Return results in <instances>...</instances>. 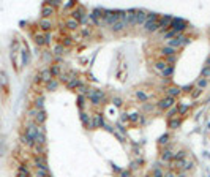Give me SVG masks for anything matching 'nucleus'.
I'll use <instances>...</instances> for the list:
<instances>
[{
  "instance_id": "nucleus-12",
  "label": "nucleus",
  "mask_w": 210,
  "mask_h": 177,
  "mask_svg": "<svg viewBox=\"0 0 210 177\" xmlns=\"http://www.w3.org/2000/svg\"><path fill=\"white\" fill-rule=\"evenodd\" d=\"M17 177H30V172H29V169L25 166H21L17 169Z\"/></svg>"
},
{
  "instance_id": "nucleus-22",
  "label": "nucleus",
  "mask_w": 210,
  "mask_h": 177,
  "mask_svg": "<svg viewBox=\"0 0 210 177\" xmlns=\"http://www.w3.org/2000/svg\"><path fill=\"white\" fill-rule=\"evenodd\" d=\"M163 54H166V55H172L174 54V49L169 48V46H166V48L163 49Z\"/></svg>"
},
{
  "instance_id": "nucleus-19",
  "label": "nucleus",
  "mask_w": 210,
  "mask_h": 177,
  "mask_svg": "<svg viewBox=\"0 0 210 177\" xmlns=\"http://www.w3.org/2000/svg\"><path fill=\"white\" fill-rule=\"evenodd\" d=\"M40 27L43 29V30H49V29H51V22H49V21H46V19H43L40 22Z\"/></svg>"
},
{
  "instance_id": "nucleus-25",
  "label": "nucleus",
  "mask_w": 210,
  "mask_h": 177,
  "mask_svg": "<svg viewBox=\"0 0 210 177\" xmlns=\"http://www.w3.org/2000/svg\"><path fill=\"white\" fill-rule=\"evenodd\" d=\"M163 158H164V160H169V158H174V153H171V152H164V153H163Z\"/></svg>"
},
{
  "instance_id": "nucleus-26",
  "label": "nucleus",
  "mask_w": 210,
  "mask_h": 177,
  "mask_svg": "<svg viewBox=\"0 0 210 177\" xmlns=\"http://www.w3.org/2000/svg\"><path fill=\"white\" fill-rule=\"evenodd\" d=\"M205 85H207V81H205V79H201V81L197 82V87H199V88L205 87Z\"/></svg>"
},
{
  "instance_id": "nucleus-15",
  "label": "nucleus",
  "mask_w": 210,
  "mask_h": 177,
  "mask_svg": "<svg viewBox=\"0 0 210 177\" xmlns=\"http://www.w3.org/2000/svg\"><path fill=\"white\" fill-rule=\"evenodd\" d=\"M166 67H167L166 62H156V63H155V70H156V71H159V73L164 71V70H166Z\"/></svg>"
},
{
  "instance_id": "nucleus-27",
  "label": "nucleus",
  "mask_w": 210,
  "mask_h": 177,
  "mask_svg": "<svg viewBox=\"0 0 210 177\" xmlns=\"http://www.w3.org/2000/svg\"><path fill=\"white\" fill-rule=\"evenodd\" d=\"M58 71H60V67L58 65H55V67H52V75H58Z\"/></svg>"
},
{
  "instance_id": "nucleus-10",
  "label": "nucleus",
  "mask_w": 210,
  "mask_h": 177,
  "mask_svg": "<svg viewBox=\"0 0 210 177\" xmlns=\"http://www.w3.org/2000/svg\"><path fill=\"white\" fill-rule=\"evenodd\" d=\"M35 41H37V44H46L49 41V37L48 35H37V37H35Z\"/></svg>"
},
{
  "instance_id": "nucleus-30",
  "label": "nucleus",
  "mask_w": 210,
  "mask_h": 177,
  "mask_svg": "<svg viewBox=\"0 0 210 177\" xmlns=\"http://www.w3.org/2000/svg\"><path fill=\"white\" fill-rule=\"evenodd\" d=\"M55 85H57V82H54V81H49L48 82V88H54Z\"/></svg>"
},
{
  "instance_id": "nucleus-3",
  "label": "nucleus",
  "mask_w": 210,
  "mask_h": 177,
  "mask_svg": "<svg viewBox=\"0 0 210 177\" xmlns=\"http://www.w3.org/2000/svg\"><path fill=\"white\" fill-rule=\"evenodd\" d=\"M174 103H175V100L172 98V96H166L164 100H161L159 101V108L161 109H167V108H172Z\"/></svg>"
},
{
  "instance_id": "nucleus-38",
  "label": "nucleus",
  "mask_w": 210,
  "mask_h": 177,
  "mask_svg": "<svg viewBox=\"0 0 210 177\" xmlns=\"http://www.w3.org/2000/svg\"><path fill=\"white\" fill-rule=\"evenodd\" d=\"M166 177H174V174H167V176Z\"/></svg>"
},
{
  "instance_id": "nucleus-31",
  "label": "nucleus",
  "mask_w": 210,
  "mask_h": 177,
  "mask_svg": "<svg viewBox=\"0 0 210 177\" xmlns=\"http://www.w3.org/2000/svg\"><path fill=\"white\" fill-rule=\"evenodd\" d=\"M78 90H79V93H85V92H87V88H85V87H82V85H79V87H78Z\"/></svg>"
},
{
  "instance_id": "nucleus-29",
  "label": "nucleus",
  "mask_w": 210,
  "mask_h": 177,
  "mask_svg": "<svg viewBox=\"0 0 210 177\" xmlns=\"http://www.w3.org/2000/svg\"><path fill=\"white\" fill-rule=\"evenodd\" d=\"M76 85H78V81H76V79H73V81L68 82V87H76Z\"/></svg>"
},
{
  "instance_id": "nucleus-9",
  "label": "nucleus",
  "mask_w": 210,
  "mask_h": 177,
  "mask_svg": "<svg viewBox=\"0 0 210 177\" xmlns=\"http://www.w3.org/2000/svg\"><path fill=\"white\" fill-rule=\"evenodd\" d=\"M125 25H126V22H125L123 19H120V21H117V22L114 24V27H112V30H114V32L123 30V29H125Z\"/></svg>"
},
{
  "instance_id": "nucleus-21",
  "label": "nucleus",
  "mask_w": 210,
  "mask_h": 177,
  "mask_svg": "<svg viewBox=\"0 0 210 177\" xmlns=\"http://www.w3.org/2000/svg\"><path fill=\"white\" fill-rule=\"evenodd\" d=\"M146 22H156V14L155 13H150L149 16H147Z\"/></svg>"
},
{
  "instance_id": "nucleus-34",
  "label": "nucleus",
  "mask_w": 210,
  "mask_h": 177,
  "mask_svg": "<svg viewBox=\"0 0 210 177\" xmlns=\"http://www.w3.org/2000/svg\"><path fill=\"white\" fill-rule=\"evenodd\" d=\"M55 54H62V46H57V48H55Z\"/></svg>"
},
{
  "instance_id": "nucleus-35",
  "label": "nucleus",
  "mask_w": 210,
  "mask_h": 177,
  "mask_svg": "<svg viewBox=\"0 0 210 177\" xmlns=\"http://www.w3.org/2000/svg\"><path fill=\"white\" fill-rule=\"evenodd\" d=\"M166 139H167V136H163V138H161V141H159V142H161V144H164V142H166Z\"/></svg>"
},
{
  "instance_id": "nucleus-2",
  "label": "nucleus",
  "mask_w": 210,
  "mask_h": 177,
  "mask_svg": "<svg viewBox=\"0 0 210 177\" xmlns=\"http://www.w3.org/2000/svg\"><path fill=\"white\" fill-rule=\"evenodd\" d=\"M185 43H186L185 37H177V38H172V40L167 41V46L172 48V49H175V48H179V46H182V44H185Z\"/></svg>"
},
{
  "instance_id": "nucleus-13",
  "label": "nucleus",
  "mask_w": 210,
  "mask_h": 177,
  "mask_svg": "<svg viewBox=\"0 0 210 177\" xmlns=\"http://www.w3.org/2000/svg\"><path fill=\"white\" fill-rule=\"evenodd\" d=\"M73 19H74V21H82V22H84L85 16L82 14V10H76L74 13H73Z\"/></svg>"
},
{
  "instance_id": "nucleus-11",
  "label": "nucleus",
  "mask_w": 210,
  "mask_h": 177,
  "mask_svg": "<svg viewBox=\"0 0 210 177\" xmlns=\"http://www.w3.org/2000/svg\"><path fill=\"white\" fill-rule=\"evenodd\" d=\"M41 79H43V81H46V82L51 81V79H52L51 70H43V71H41Z\"/></svg>"
},
{
  "instance_id": "nucleus-33",
  "label": "nucleus",
  "mask_w": 210,
  "mask_h": 177,
  "mask_svg": "<svg viewBox=\"0 0 210 177\" xmlns=\"http://www.w3.org/2000/svg\"><path fill=\"white\" fill-rule=\"evenodd\" d=\"M138 116H139V114H136V112H134V114H131V117H130V119H131V120H138V119H139Z\"/></svg>"
},
{
  "instance_id": "nucleus-16",
  "label": "nucleus",
  "mask_w": 210,
  "mask_h": 177,
  "mask_svg": "<svg viewBox=\"0 0 210 177\" xmlns=\"http://www.w3.org/2000/svg\"><path fill=\"white\" fill-rule=\"evenodd\" d=\"M100 16H101V10H93L92 11V14H90V17H92V21L93 22H98V19H100Z\"/></svg>"
},
{
  "instance_id": "nucleus-7",
  "label": "nucleus",
  "mask_w": 210,
  "mask_h": 177,
  "mask_svg": "<svg viewBox=\"0 0 210 177\" xmlns=\"http://www.w3.org/2000/svg\"><path fill=\"white\" fill-rule=\"evenodd\" d=\"M147 19V13L146 11H136V24H142Z\"/></svg>"
},
{
  "instance_id": "nucleus-28",
  "label": "nucleus",
  "mask_w": 210,
  "mask_h": 177,
  "mask_svg": "<svg viewBox=\"0 0 210 177\" xmlns=\"http://www.w3.org/2000/svg\"><path fill=\"white\" fill-rule=\"evenodd\" d=\"M179 125H180V120H172V122H171V126H172V128H177Z\"/></svg>"
},
{
  "instance_id": "nucleus-5",
  "label": "nucleus",
  "mask_w": 210,
  "mask_h": 177,
  "mask_svg": "<svg viewBox=\"0 0 210 177\" xmlns=\"http://www.w3.org/2000/svg\"><path fill=\"white\" fill-rule=\"evenodd\" d=\"M171 24H172V17H171V16H164V17H161V21L158 22V27L163 30V29H167Z\"/></svg>"
},
{
  "instance_id": "nucleus-23",
  "label": "nucleus",
  "mask_w": 210,
  "mask_h": 177,
  "mask_svg": "<svg viewBox=\"0 0 210 177\" xmlns=\"http://www.w3.org/2000/svg\"><path fill=\"white\" fill-rule=\"evenodd\" d=\"M136 95H138L139 100H142V101H146V100H147V95L144 92H141V90H138V93H136Z\"/></svg>"
},
{
  "instance_id": "nucleus-1",
  "label": "nucleus",
  "mask_w": 210,
  "mask_h": 177,
  "mask_svg": "<svg viewBox=\"0 0 210 177\" xmlns=\"http://www.w3.org/2000/svg\"><path fill=\"white\" fill-rule=\"evenodd\" d=\"M88 96H90L92 103L98 104V103H101V100L104 98V93H103L101 90H92V92L88 93Z\"/></svg>"
},
{
  "instance_id": "nucleus-4",
  "label": "nucleus",
  "mask_w": 210,
  "mask_h": 177,
  "mask_svg": "<svg viewBox=\"0 0 210 177\" xmlns=\"http://www.w3.org/2000/svg\"><path fill=\"white\" fill-rule=\"evenodd\" d=\"M171 27H174V29H172L174 32L183 30V29H185V21H182V19H172V24H171Z\"/></svg>"
},
{
  "instance_id": "nucleus-24",
  "label": "nucleus",
  "mask_w": 210,
  "mask_h": 177,
  "mask_svg": "<svg viewBox=\"0 0 210 177\" xmlns=\"http://www.w3.org/2000/svg\"><path fill=\"white\" fill-rule=\"evenodd\" d=\"M202 78H210V68L209 67H205V68L202 70Z\"/></svg>"
},
{
  "instance_id": "nucleus-17",
  "label": "nucleus",
  "mask_w": 210,
  "mask_h": 177,
  "mask_svg": "<svg viewBox=\"0 0 210 177\" xmlns=\"http://www.w3.org/2000/svg\"><path fill=\"white\" fill-rule=\"evenodd\" d=\"M66 27H68V29H71V30L78 29V21H74V19H68V21H66Z\"/></svg>"
},
{
  "instance_id": "nucleus-32",
  "label": "nucleus",
  "mask_w": 210,
  "mask_h": 177,
  "mask_svg": "<svg viewBox=\"0 0 210 177\" xmlns=\"http://www.w3.org/2000/svg\"><path fill=\"white\" fill-rule=\"evenodd\" d=\"M185 111H186V106H185V104H182V106L179 108V112H185Z\"/></svg>"
},
{
  "instance_id": "nucleus-37",
  "label": "nucleus",
  "mask_w": 210,
  "mask_h": 177,
  "mask_svg": "<svg viewBox=\"0 0 210 177\" xmlns=\"http://www.w3.org/2000/svg\"><path fill=\"white\" fill-rule=\"evenodd\" d=\"M41 104H43V100H41V98H40V100H38V101H37V106H38V108H40V106H41Z\"/></svg>"
},
{
  "instance_id": "nucleus-20",
  "label": "nucleus",
  "mask_w": 210,
  "mask_h": 177,
  "mask_svg": "<svg viewBox=\"0 0 210 177\" xmlns=\"http://www.w3.org/2000/svg\"><path fill=\"white\" fill-rule=\"evenodd\" d=\"M172 71H174V70H172V65H167L166 70H164L161 75H163V76H171V75H172Z\"/></svg>"
},
{
  "instance_id": "nucleus-36",
  "label": "nucleus",
  "mask_w": 210,
  "mask_h": 177,
  "mask_svg": "<svg viewBox=\"0 0 210 177\" xmlns=\"http://www.w3.org/2000/svg\"><path fill=\"white\" fill-rule=\"evenodd\" d=\"M114 103H115V106H120V100H119V98H115Z\"/></svg>"
},
{
  "instance_id": "nucleus-14",
  "label": "nucleus",
  "mask_w": 210,
  "mask_h": 177,
  "mask_svg": "<svg viewBox=\"0 0 210 177\" xmlns=\"http://www.w3.org/2000/svg\"><path fill=\"white\" fill-rule=\"evenodd\" d=\"M52 13H54V8H52L51 5L46 3V5L43 7V16H44V17H46V16H51Z\"/></svg>"
},
{
  "instance_id": "nucleus-8",
  "label": "nucleus",
  "mask_w": 210,
  "mask_h": 177,
  "mask_svg": "<svg viewBox=\"0 0 210 177\" xmlns=\"http://www.w3.org/2000/svg\"><path fill=\"white\" fill-rule=\"evenodd\" d=\"M144 29L147 32H155L158 29V22H144Z\"/></svg>"
},
{
  "instance_id": "nucleus-18",
  "label": "nucleus",
  "mask_w": 210,
  "mask_h": 177,
  "mask_svg": "<svg viewBox=\"0 0 210 177\" xmlns=\"http://www.w3.org/2000/svg\"><path fill=\"white\" fill-rule=\"evenodd\" d=\"M179 93H180V90H179L177 87H171V88H167V96H172V98H174V96L179 95Z\"/></svg>"
},
{
  "instance_id": "nucleus-6",
  "label": "nucleus",
  "mask_w": 210,
  "mask_h": 177,
  "mask_svg": "<svg viewBox=\"0 0 210 177\" xmlns=\"http://www.w3.org/2000/svg\"><path fill=\"white\" fill-rule=\"evenodd\" d=\"M30 114H33L35 116V120H37V123H43L44 120H46V116H44L43 111H30Z\"/></svg>"
}]
</instances>
